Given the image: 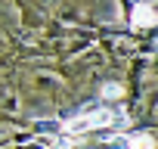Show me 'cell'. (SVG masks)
<instances>
[{"instance_id":"6da1fadb","label":"cell","mask_w":158,"mask_h":149,"mask_svg":"<svg viewBox=\"0 0 158 149\" xmlns=\"http://www.w3.org/2000/svg\"><path fill=\"white\" fill-rule=\"evenodd\" d=\"M124 124H127V112H124V109H109V106H102V109H90V112H84V115L68 118V121L62 124V134H65L68 140H77V137H84V134H90V130H99V127H124Z\"/></svg>"},{"instance_id":"7a4b0ae2","label":"cell","mask_w":158,"mask_h":149,"mask_svg":"<svg viewBox=\"0 0 158 149\" xmlns=\"http://www.w3.org/2000/svg\"><path fill=\"white\" fill-rule=\"evenodd\" d=\"M130 25L139 28V31L155 25V6L149 3V0H136V3H133V10H130Z\"/></svg>"},{"instance_id":"3957f363","label":"cell","mask_w":158,"mask_h":149,"mask_svg":"<svg viewBox=\"0 0 158 149\" xmlns=\"http://www.w3.org/2000/svg\"><path fill=\"white\" fill-rule=\"evenodd\" d=\"M112 146H121V149H155V137L143 130V134H133V137H121Z\"/></svg>"},{"instance_id":"277c9868","label":"cell","mask_w":158,"mask_h":149,"mask_svg":"<svg viewBox=\"0 0 158 149\" xmlns=\"http://www.w3.org/2000/svg\"><path fill=\"white\" fill-rule=\"evenodd\" d=\"M124 90H121V84H106L102 87V96H121Z\"/></svg>"},{"instance_id":"5b68a950","label":"cell","mask_w":158,"mask_h":149,"mask_svg":"<svg viewBox=\"0 0 158 149\" xmlns=\"http://www.w3.org/2000/svg\"><path fill=\"white\" fill-rule=\"evenodd\" d=\"M112 149H121V146H112Z\"/></svg>"}]
</instances>
